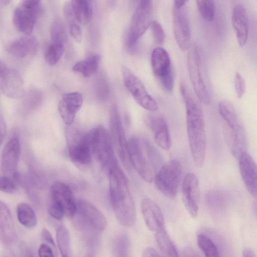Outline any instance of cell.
Wrapping results in <instances>:
<instances>
[{
	"label": "cell",
	"mask_w": 257,
	"mask_h": 257,
	"mask_svg": "<svg viewBox=\"0 0 257 257\" xmlns=\"http://www.w3.org/2000/svg\"><path fill=\"white\" fill-rule=\"evenodd\" d=\"M180 91L185 104L190 150L194 164L199 168L204 162L207 144L203 113L198 101L183 82L180 84Z\"/></svg>",
	"instance_id": "cell-1"
},
{
	"label": "cell",
	"mask_w": 257,
	"mask_h": 257,
	"mask_svg": "<svg viewBox=\"0 0 257 257\" xmlns=\"http://www.w3.org/2000/svg\"><path fill=\"white\" fill-rule=\"evenodd\" d=\"M108 172L110 200L115 217L122 225L133 226L136 210L129 180L118 164L111 167Z\"/></svg>",
	"instance_id": "cell-2"
},
{
	"label": "cell",
	"mask_w": 257,
	"mask_h": 257,
	"mask_svg": "<svg viewBox=\"0 0 257 257\" xmlns=\"http://www.w3.org/2000/svg\"><path fill=\"white\" fill-rule=\"evenodd\" d=\"M127 151L132 166L146 182L151 183L162 165L160 154L147 140L132 137L127 141Z\"/></svg>",
	"instance_id": "cell-3"
},
{
	"label": "cell",
	"mask_w": 257,
	"mask_h": 257,
	"mask_svg": "<svg viewBox=\"0 0 257 257\" xmlns=\"http://www.w3.org/2000/svg\"><path fill=\"white\" fill-rule=\"evenodd\" d=\"M218 108L224 123V135L227 146L232 155L238 159L246 152L245 130L231 103L225 100L220 101Z\"/></svg>",
	"instance_id": "cell-4"
},
{
	"label": "cell",
	"mask_w": 257,
	"mask_h": 257,
	"mask_svg": "<svg viewBox=\"0 0 257 257\" xmlns=\"http://www.w3.org/2000/svg\"><path fill=\"white\" fill-rule=\"evenodd\" d=\"M188 50L187 67L194 92L200 102L209 104L210 95L202 52L196 44Z\"/></svg>",
	"instance_id": "cell-5"
},
{
	"label": "cell",
	"mask_w": 257,
	"mask_h": 257,
	"mask_svg": "<svg viewBox=\"0 0 257 257\" xmlns=\"http://www.w3.org/2000/svg\"><path fill=\"white\" fill-rule=\"evenodd\" d=\"M66 140L71 159L77 163L88 164L93 154V146L95 128L85 134H82L72 127L66 129Z\"/></svg>",
	"instance_id": "cell-6"
},
{
	"label": "cell",
	"mask_w": 257,
	"mask_h": 257,
	"mask_svg": "<svg viewBox=\"0 0 257 257\" xmlns=\"http://www.w3.org/2000/svg\"><path fill=\"white\" fill-rule=\"evenodd\" d=\"M152 0H139L131 20L126 45L133 49L152 22Z\"/></svg>",
	"instance_id": "cell-7"
},
{
	"label": "cell",
	"mask_w": 257,
	"mask_h": 257,
	"mask_svg": "<svg viewBox=\"0 0 257 257\" xmlns=\"http://www.w3.org/2000/svg\"><path fill=\"white\" fill-rule=\"evenodd\" d=\"M182 175L180 162L177 160H171L162 165L155 174L154 178L155 185L165 196L173 199L177 194Z\"/></svg>",
	"instance_id": "cell-8"
},
{
	"label": "cell",
	"mask_w": 257,
	"mask_h": 257,
	"mask_svg": "<svg viewBox=\"0 0 257 257\" xmlns=\"http://www.w3.org/2000/svg\"><path fill=\"white\" fill-rule=\"evenodd\" d=\"M152 69L162 88L172 92L174 87V76L170 56L167 51L160 47L155 48L151 56Z\"/></svg>",
	"instance_id": "cell-9"
},
{
	"label": "cell",
	"mask_w": 257,
	"mask_h": 257,
	"mask_svg": "<svg viewBox=\"0 0 257 257\" xmlns=\"http://www.w3.org/2000/svg\"><path fill=\"white\" fill-rule=\"evenodd\" d=\"M109 127L110 138L119 159L127 170H131L132 165L129 159L127 144L117 106L113 105L110 111Z\"/></svg>",
	"instance_id": "cell-10"
},
{
	"label": "cell",
	"mask_w": 257,
	"mask_h": 257,
	"mask_svg": "<svg viewBox=\"0 0 257 257\" xmlns=\"http://www.w3.org/2000/svg\"><path fill=\"white\" fill-rule=\"evenodd\" d=\"M123 80L125 87L136 101L143 108L150 111H155L158 105L149 93L142 81L127 67H122Z\"/></svg>",
	"instance_id": "cell-11"
},
{
	"label": "cell",
	"mask_w": 257,
	"mask_h": 257,
	"mask_svg": "<svg viewBox=\"0 0 257 257\" xmlns=\"http://www.w3.org/2000/svg\"><path fill=\"white\" fill-rule=\"evenodd\" d=\"M93 154L95 155L102 167L107 171L118 164L110 136L102 126L96 128Z\"/></svg>",
	"instance_id": "cell-12"
},
{
	"label": "cell",
	"mask_w": 257,
	"mask_h": 257,
	"mask_svg": "<svg viewBox=\"0 0 257 257\" xmlns=\"http://www.w3.org/2000/svg\"><path fill=\"white\" fill-rule=\"evenodd\" d=\"M173 28L176 41L182 51L187 50L191 45V30L188 15L184 6L174 7Z\"/></svg>",
	"instance_id": "cell-13"
},
{
	"label": "cell",
	"mask_w": 257,
	"mask_h": 257,
	"mask_svg": "<svg viewBox=\"0 0 257 257\" xmlns=\"http://www.w3.org/2000/svg\"><path fill=\"white\" fill-rule=\"evenodd\" d=\"M20 145L17 137L11 138L4 147L0 159V168L3 175L15 181L18 179V164L20 156Z\"/></svg>",
	"instance_id": "cell-14"
},
{
	"label": "cell",
	"mask_w": 257,
	"mask_h": 257,
	"mask_svg": "<svg viewBox=\"0 0 257 257\" xmlns=\"http://www.w3.org/2000/svg\"><path fill=\"white\" fill-rule=\"evenodd\" d=\"M200 186L196 176L188 173L182 184V196L184 205L192 218L197 216L200 201Z\"/></svg>",
	"instance_id": "cell-15"
},
{
	"label": "cell",
	"mask_w": 257,
	"mask_h": 257,
	"mask_svg": "<svg viewBox=\"0 0 257 257\" xmlns=\"http://www.w3.org/2000/svg\"><path fill=\"white\" fill-rule=\"evenodd\" d=\"M144 121L152 131L157 145L163 150H168L172 146V140L167 122L161 114L148 113Z\"/></svg>",
	"instance_id": "cell-16"
},
{
	"label": "cell",
	"mask_w": 257,
	"mask_h": 257,
	"mask_svg": "<svg viewBox=\"0 0 257 257\" xmlns=\"http://www.w3.org/2000/svg\"><path fill=\"white\" fill-rule=\"evenodd\" d=\"M50 202L61 206L65 215L73 217L77 212V203L75 202L73 192L67 184L56 182L50 189Z\"/></svg>",
	"instance_id": "cell-17"
},
{
	"label": "cell",
	"mask_w": 257,
	"mask_h": 257,
	"mask_svg": "<svg viewBox=\"0 0 257 257\" xmlns=\"http://www.w3.org/2000/svg\"><path fill=\"white\" fill-rule=\"evenodd\" d=\"M40 9L26 7L21 3L15 8L13 17V24L18 31L30 35L36 23Z\"/></svg>",
	"instance_id": "cell-18"
},
{
	"label": "cell",
	"mask_w": 257,
	"mask_h": 257,
	"mask_svg": "<svg viewBox=\"0 0 257 257\" xmlns=\"http://www.w3.org/2000/svg\"><path fill=\"white\" fill-rule=\"evenodd\" d=\"M238 167L242 180L248 192L254 198L257 194L256 166L254 160L247 152L238 158Z\"/></svg>",
	"instance_id": "cell-19"
},
{
	"label": "cell",
	"mask_w": 257,
	"mask_h": 257,
	"mask_svg": "<svg viewBox=\"0 0 257 257\" xmlns=\"http://www.w3.org/2000/svg\"><path fill=\"white\" fill-rule=\"evenodd\" d=\"M82 103L83 97L79 92H69L63 95L58 108L62 119L67 125L72 124Z\"/></svg>",
	"instance_id": "cell-20"
},
{
	"label": "cell",
	"mask_w": 257,
	"mask_h": 257,
	"mask_svg": "<svg viewBox=\"0 0 257 257\" xmlns=\"http://www.w3.org/2000/svg\"><path fill=\"white\" fill-rule=\"evenodd\" d=\"M142 213L145 222L150 230L157 232L165 229L162 212L158 205L152 200L145 198L141 202Z\"/></svg>",
	"instance_id": "cell-21"
},
{
	"label": "cell",
	"mask_w": 257,
	"mask_h": 257,
	"mask_svg": "<svg viewBox=\"0 0 257 257\" xmlns=\"http://www.w3.org/2000/svg\"><path fill=\"white\" fill-rule=\"evenodd\" d=\"M23 77L20 72L13 68H9L0 79V89L3 93L10 98L22 97L24 94Z\"/></svg>",
	"instance_id": "cell-22"
},
{
	"label": "cell",
	"mask_w": 257,
	"mask_h": 257,
	"mask_svg": "<svg viewBox=\"0 0 257 257\" xmlns=\"http://www.w3.org/2000/svg\"><path fill=\"white\" fill-rule=\"evenodd\" d=\"M77 212L93 229L98 231L104 230L107 221L103 213L89 202L79 200L77 203Z\"/></svg>",
	"instance_id": "cell-23"
},
{
	"label": "cell",
	"mask_w": 257,
	"mask_h": 257,
	"mask_svg": "<svg viewBox=\"0 0 257 257\" xmlns=\"http://www.w3.org/2000/svg\"><path fill=\"white\" fill-rule=\"evenodd\" d=\"M38 48V40L34 36L31 34L24 35L11 42L8 46V51L16 57L24 58L35 55Z\"/></svg>",
	"instance_id": "cell-24"
},
{
	"label": "cell",
	"mask_w": 257,
	"mask_h": 257,
	"mask_svg": "<svg viewBox=\"0 0 257 257\" xmlns=\"http://www.w3.org/2000/svg\"><path fill=\"white\" fill-rule=\"evenodd\" d=\"M232 23L238 45L243 47L246 43L249 29L247 13L245 8L236 5L232 11Z\"/></svg>",
	"instance_id": "cell-25"
},
{
	"label": "cell",
	"mask_w": 257,
	"mask_h": 257,
	"mask_svg": "<svg viewBox=\"0 0 257 257\" xmlns=\"http://www.w3.org/2000/svg\"><path fill=\"white\" fill-rule=\"evenodd\" d=\"M0 234L3 242L7 245L16 239V232L9 208L0 200Z\"/></svg>",
	"instance_id": "cell-26"
},
{
	"label": "cell",
	"mask_w": 257,
	"mask_h": 257,
	"mask_svg": "<svg viewBox=\"0 0 257 257\" xmlns=\"http://www.w3.org/2000/svg\"><path fill=\"white\" fill-rule=\"evenodd\" d=\"M100 60L99 55H92L75 64L73 66V70L85 77H88L97 71Z\"/></svg>",
	"instance_id": "cell-27"
},
{
	"label": "cell",
	"mask_w": 257,
	"mask_h": 257,
	"mask_svg": "<svg viewBox=\"0 0 257 257\" xmlns=\"http://www.w3.org/2000/svg\"><path fill=\"white\" fill-rule=\"evenodd\" d=\"M71 5L78 21L85 23L91 20L93 15L92 0H72Z\"/></svg>",
	"instance_id": "cell-28"
},
{
	"label": "cell",
	"mask_w": 257,
	"mask_h": 257,
	"mask_svg": "<svg viewBox=\"0 0 257 257\" xmlns=\"http://www.w3.org/2000/svg\"><path fill=\"white\" fill-rule=\"evenodd\" d=\"M16 211L18 220L23 226L30 228L36 226V215L29 205L24 202L20 203L17 206Z\"/></svg>",
	"instance_id": "cell-29"
},
{
	"label": "cell",
	"mask_w": 257,
	"mask_h": 257,
	"mask_svg": "<svg viewBox=\"0 0 257 257\" xmlns=\"http://www.w3.org/2000/svg\"><path fill=\"white\" fill-rule=\"evenodd\" d=\"M156 233V238L161 251L167 256H178V251L165 229Z\"/></svg>",
	"instance_id": "cell-30"
},
{
	"label": "cell",
	"mask_w": 257,
	"mask_h": 257,
	"mask_svg": "<svg viewBox=\"0 0 257 257\" xmlns=\"http://www.w3.org/2000/svg\"><path fill=\"white\" fill-rule=\"evenodd\" d=\"M56 239L61 255L63 257L71 256L72 251L70 234L68 229L65 225H61L57 228Z\"/></svg>",
	"instance_id": "cell-31"
},
{
	"label": "cell",
	"mask_w": 257,
	"mask_h": 257,
	"mask_svg": "<svg viewBox=\"0 0 257 257\" xmlns=\"http://www.w3.org/2000/svg\"><path fill=\"white\" fill-rule=\"evenodd\" d=\"M23 97V107L27 112L36 109L41 104L43 95L41 91L37 89H31L24 93Z\"/></svg>",
	"instance_id": "cell-32"
},
{
	"label": "cell",
	"mask_w": 257,
	"mask_h": 257,
	"mask_svg": "<svg viewBox=\"0 0 257 257\" xmlns=\"http://www.w3.org/2000/svg\"><path fill=\"white\" fill-rule=\"evenodd\" d=\"M64 50V44L51 42L45 51L46 62L50 65L56 64L63 55Z\"/></svg>",
	"instance_id": "cell-33"
},
{
	"label": "cell",
	"mask_w": 257,
	"mask_h": 257,
	"mask_svg": "<svg viewBox=\"0 0 257 257\" xmlns=\"http://www.w3.org/2000/svg\"><path fill=\"white\" fill-rule=\"evenodd\" d=\"M197 244L206 256H218L219 252L214 242L208 236L200 234L197 236Z\"/></svg>",
	"instance_id": "cell-34"
},
{
	"label": "cell",
	"mask_w": 257,
	"mask_h": 257,
	"mask_svg": "<svg viewBox=\"0 0 257 257\" xmlns=\"http://www.w3.org/2000/svg\"><path fill=\"white\" fill-rule=\"evenodd\" d=\"M51 42L65 44L66 35L62 23L58 20L54 21L50 28Z\"/></svg>",
	"instance_id": "cell-35"
},
{
	"label": "cell",
	"mask_w": 257,
	"mask_h": 257,
	"mask_svg": "<svg viewBox=\"0 0 257 257\" xmlns=\"http://www.w3.org/2000/svg\"><path fill=\"white\" fill-rule=\"evenodd\" d=\"M202 17L207 21L213 20L215 15L214 0H195Z\"/></svg>",
	"instance_id": "cell-36"
},
{
	"label": "cell",
	"mask_w": 257,
	"mask_h": 257,
	"mask_svg": "<svg viewBox=\"0 0 257 257\" xmlns=\"http://www.w3.org/2000/svg\"><path fill=\"white\" fill-rule=\"evenodd\" d=\"M96 93L97 97L101 100L107 98L109 94V85L104 76L99 77L96 82Z\"/></svg>",
	"instance_id": "cell-37"
},
{
	"label": "cell",
	"mask_w": 257,
	"mask_h": 257,
	"mask_svg": "<svg viewBox=\"0 0 257 257\" xmlns=\"http://www.w3.org/2000/svg\"><path fill=\"white\" fill-rule=\"evenodd\" d=\"M17 190L16 182L10 177L0 176V191L8 193H14Z\"/></svg>",
	"instance_id": "cell-38"
},
{
	"label": "cell",
	"mask_w": 257,
	"mask_h": 257,
	"mask_svg": "<svg viewBox=\"0 0 257 257\" xmlns=\"http://www.w3.org/2000/svg\"><path fill=\"white\" fill-rule=\"evenodd\" d=\"M113 250L117 256H126L128 250V240L125 236H118L114 243Z\"/></svg>",
	"instance_id": "cell-39"
},
{
	"label": "cell",
	"mask_w": 257,
	"mask_h": 257,
	"mask_svg": "<svg viewBox=\"0 0 257 257\" xmlns=\"http://www.w3.org/2000/svg\"><path fill=\"white\" fill-rule=\"evenodd\" d=\"M150 26L155 42L158 44L162 45L164 42L165 35L161 25L158 22L153 21Z\"/></svg>",
	"instance_id": "cell-40"
},
{
	"label": "cell",
	"mask_w": 257,
	"mask_h": 257,
	"mask_svg": "<svg viewBox=\"0 0 257 257\" xmlns=\"http://www.w3.org/2000/svg\"><path fill=\"white\" fill-rule=\"evenodd\" d=\"M235 91L237 97L241 98L244 95L246 85L245 81L240 73L236 71L234 77Z\"/></svg>",
	"instance_id": "cell-41"
},
{
	"label": "cell",
	"mask_w": 257,
	"mask_h": 257,
	"mask_svg": "<svg viewBox=\"0 0 257 257\" xmlns=\"http://www.w3.org/2000/svg\"><path fill=\"white\" fill-rule=\"evenodd\" d=\"M48 212L50 216L57 220H61L65 215L63 208L57 204L50 202Z\"/></svg>",
	"instance_id": "cell-42"
},
{
	"label": "cell",
	"mask_w": 257,
	"mask_h": 257,
	"mask_svg": "<svg viewBox=\"0 0 257 257\" xmlns=\"http://www.w3.org/2000/svg\"><path fill=\"white\" fill-rule=\"evenodd\" d=\"M70 33L73 38L77 42H80L82 40V33L79 26L75 22L69 24Z\"/></svg>",
	"instance_id": "cell-43"
},
{
	"label": "cell",
	"mask_w": 257,
	"mask_h": 257,
	"mask_svg": "<svg viewBox=\"0 0 257 257\" xmlns=\"http://www.w3.org/2000/svg\"><path fill=\"white\" fill-rule=\"evenodd\" d=\"M38 253L39 255L41 257H53L54 256L51 247L45 243L40 245L38 249Z\"/></svg>",
	"instance_id": "cell-44"
},
{
	"label": "cell",
	"mask_w": 257,
	"mask_h": 257,
	"mask_svg": "<svg viewBox=\"0 0 257 257\" xmlns=\"http://www.w3.org/2000/svg\"><path fill=\"white\" fill-rule=\"evenodd\" d=\"M42 239L55 248V244L52 236L47 228H43L41 232Z\"/></svg>",
	"instance_id": "cell-45"
},
{
	"label": "cell",
	"mask_w": 257,
	"mask_h": 257,
	"mask_svg": "<svg viewBox=\"0 0 257 257\" xmlns=\"http://www.w3.org/2000/svg\"><path fill=\"white\" fill-rule=\"evenodd\" d=\"M41 0H22L21 3L23 5L34 9H40Z\"/></svg>",
	"instance_id": "cell-46"
},
{
	"label": "cell",
	"mask_w": 257,
	"mask_h": 257,
	"mask_svg": "<svg viewBox=\"0 0 257 257\" xmlns=\"http://www.w3.org/2000/svg\"><path fill=\"white\" fill-rule=\"evenodd\" d=\"M7 133V126L4 118L0 116V146Z\"/></svg>",
	"instance_id": "cell-47"
},
{
	"label": "cell",
	"mask_w": 257,
	"mask_h": 257,
	"mask_svg": "<svg viewBox=\"0 0 257 257\" xmlns=\"http://www.w3.org/2000/svg\"><path fill=\"white\" fill-rule=\"evenodd\" d=\"M143 256H159L160 255L158 253L157 251L152 247H146L143 252Z\"/></svg>",
	"instance_id": "cell-48"
},
{
	"label": "cell",
	"mask_w": 257,
	"mask_h": 257,
	"mask_svg": "<svg viewBox=\"0 0 257 257\" xmlns=\"http://www.w3.org/2000/svg\"><path fill=\"white\" fill-rule=\"evenodd\" d=\"M242 255L244 257H255V252L249 247H245L242 250Z\"/></svg>",
	"instance_id": "cell-49"
},
{
	"label": "cell",
	"mask_w": 257,
	"mask_h": 257,
	"mask_svg": "<svg viewBox=\"0 0 257 257\" xmlns=\"http://www.w3.org/2000/svg\"><path fill=\"white\" fill-rule=\"evenodd\" d=\"M9 69L6 63L0 59V79L5 75Z\"/></svg>",
	"instance_id": "cell-50"
},
{
	"label": "cell",
	"mask_w": 257,
	"mask_h": 257,
	"mask_svg": "<svg viewBox=\"0 0 257 257\" xmlns=\"http://www.w3.org/2000/svg\"><path fill=\"white\" fill-rule=\"evenodd\" d=\"M188 0H174V7L180 8L184 6Z\"/></svg>",
	"instance_id": "cell-51"
},
{
	"label": "cell",
	"mask_w": 257,
	"mask_h": 257,
	"mask_svg": "<svg viewBox=\"0 0 257 257\" xmlns=\"http://www.w3.org/2000/svg\"><path fill=\"white\" fill-rule=\"evenodd\" d=\"M12 0H0V3L4 6H7L10 4Z\"/></svg>",
	"instance_id": "cell-52"
}]
</instances>
